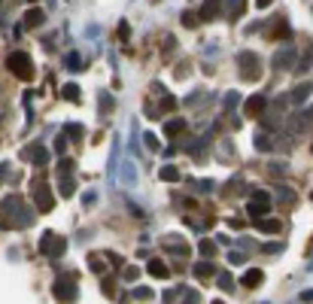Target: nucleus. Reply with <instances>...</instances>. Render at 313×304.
I'll use <instances>...</instances> for the list:
<instances>
[{"label": "nucleus", "instance_id": "nucleus-4", "mask_svg": "<svg viewBox=\"0 0 313 304\" xmlns=\"http://www.w3.org/2000/svg\"><path fill=\"white\" fill-rule=\"evenodd\" d=\"M64 250H67V241L58 231H43V238H40V253L43 256L58 259V256H64Z\"/></svg>", "mask_w": 313, "mask_h": 304}, {"label": "nucleus", "instance_id": "nucleus-17", "mask_svg": "<svg viewBox=\"0 0 313 304\" xmlns=\"http://www.w3.org/2000/svg\"><path fill=\"white\" fill-rule=\"evenodd\" d=\"M137 183V167H134V161H125L122 164V186H134Z\"/></svg>", "mask_w": 313, "mask_h": 304}, {"label": "nucleus", "instance_id": "nucleus-40", "mask_svg": "<svg viewBox=\"0 0 313 304\" xmlns=\"http://www.w3.org/2000/svg\"><path fill=\"white\" fill-rule=\"evenodd\" d=\"M280 198H286V204H295V192L292 189H280Z\"/></svg>", "mask_w": 313, "mask_h": 304}, {"label": "nucleus", "instance_id": "nucleus-26", "mask_svg": "<svg viewBox=\"0 0 313 304\" xmlns=\"http://www.w3.org/2000/svg\"><path fill=\"white\" fill-rule=\"evenodd\" d=\"M64 64H67V70H82V58H79L76 52H70V55L64 58Z\"/></svg>", "mask_w": 313, "mask_h": 304}, {"label": "nucleus", "instance_id": "nucleus-11", "mask_svg": "<svg viewBox=\"0 0 313 304\" xmlns=\"http://www.w3.org/2000/svg\"><path fill=\"white\" fill-rule=\"evenodd\" d=\"M292 61H295V52H292L289 46L274 55V67H277V70H280V67H292Z\"/></svg>", "mask_w": 313, "mask_h": 304}, {"label": "nucleus", "instance_id": "nucleus-14", "mask_svg": "<svg viewBox=\"0 0 313 304\" xmlns=\"http://www.w3.org/2000/svg\"><path fill=\"white\" fill-rule=\"evenodd\" d=\"M262 280H265V274H262L259 268H250V271L244 274V286H247V289H256V286H262Z\"/></svg>", "mask_w": 313, "mask_h": 304}, {"label": "nucleus", "instance_id": "nucleus-27", "mask_svg": "<svg viewBox=\"0 0 313 304\" xmlns=\"http://www.w3.org/2000/svg\"><path fill=\"white\" fill-rule=\"evenodd\" d=\"M143 143H146V149L161 152V143H158V137H155V134H143Z\"/></svg>", "mask_w": 313, "mask_h": 304}, {"label": "nucleus", "instance_id": "nucleus-23", "mask_svg": "<svg viewBox=\"0 0 313 304\" xmlns=\"http://www.w3.org/2000/svg\"><path fill=\"white\" fill-rule=\"evenodd\" d=\"M158 177H161L164 183H177V180H180V171H177L173 164H164V167L158 171Z\"/></svg>", "mask_w": 313, "mask_h": 304}, {"label": "nucleus", "instance_id": "nucleus-36", "mask_svg": "<svg viewBox=\"0 0 313 304\" xmlns=\"http://www.w3.org/2000/svg\"><path fill=\"white\" fill-rule=\"evenodd\" d=\"M107 110H113V97L107 91H100V113H107Z\"/></svg>", "mask_w": 313, "mask_h": 304}, {"label": "nucleus", "instance_id": "nucleus-6", "mask_svg": "<svg viewBox=\"0 0 313 304\" xmlns=\"http://www.w3.org/2000/svg\"><path fill=\"white\" fill-rule=\"evenodd\" d=\"M268 210H271V195L268 192H253V198L247 201V213L253 216V219H265L268 216Z\"/></svg>", "mask_w": 313, "mask_h": 304}, {"label": "nucleus", "instance_id": "nucleus-28", "mask_svg": "<svg viewBox=\"0 0 313 304\" xmlns=\"http://www.w3.org/2000/svg\"><path fill=\"white\" fill-rule=\"evenodd\" d=\"M198 250H201V256H204V259H213L216 244H213V241H201V247H198Z\"/></svg>", "mask_w": 313, "mask_h": 304}, {"label": "nucleus", "instance_id": "nucleus-42", "mask_svg": "<svg viewBox=\"0 0 313 304\" xmlns=\"http://www.w3.org/2000/svg\"><path fill=\"white\" fill-rule=\"evenodd\" d=\"M134 295H137L140 301H149V298H152V289H134Z\"/></svg>", "mask_w": 313, "mask_h": 304}, {"label": "nucleus", "instance_id": "nucleus-10", "mask_svg": "<svg viewBox=\"0 0 313 304\" xmlns=\"http://www.w3.org/2000/svg\"><path fill=\"white\" fill-rule=\"evenodd\" d=\"M146 271H149V277H155V280H167V277H170V271H167V265H164L161 259H152V262L146 265Z\"/></svg>", "mask_w": 313, "mask_h": 304}, {"label": "nucleus", "instance_id": "nucleus-37", "mask_svg": "<svg viewBox=\"0 0 313 304\" xmlns=\"http://www.w3.org/2000/svg\"><path fill=\"white\" fill-rule=\"evenodd\" d=\"M122 277H125V280H137V277H140V268H137V265H128Z\"/></svg>", "mask_w": 313, "mask_h": 304}, {"label": "nucleus", "instance_id": "nucleus-30", "mask_svg": "<svg viewBox=\"0 0 313 304\" xmlns=\"http://www.w3.org/2000/svg\"><path fill=\"white\" fill-rule=\"evenodd\" d=\"M55 152H58V155L67 152V134H58V137H55Z\"/></svg>", "mask_w": 313, "mask_h": 304}, {"label": "nucleus", "instance_id": "nucleus-33", "mask_svg": "<svg viewBox=\"0 0 313 304\" xmlns=\"http://www.w3.org/2000/svg\"><path fill=\"white\" fill-rule=\"evenodd\" d=\"M198 21H201V15H195V12H183V24H186V27H195Z\"/></svg>", "mask_w": 313, "mask_h": 304}, {"label": "nucleus", "instance_id": "nucleus-22", "mask_svg": "<svg viewBox=\"0 0 313 304\" xmlns=\"http://www.w3.org/2000/svg\"><path fill=\"white\" fill-rule=\"evenodd\" d=\"M310 64H313V49H310V46H307V49H304V55L298 58V64H295V70H298V73H304V70H310Z\"/></svg>", "mask_w": 313, "mask_h": 304}, {"label": "nucleus", "instance_id": "nucleus-32", "mask_svg": "<svg viewBox=\"0 0 313 304\" xmlns=\"http://www.w3.org/2000/svg\"><path fill=\"white\" fill-rule=\"evenodd\" d=\"M216 283H219V289H222V292H231V289H234V280H231L228 274H222V277H219Z\"/></svg>", "mask_w": 313, "mask_h": 304}, {"label": "nucleus", "instance_id": "nucleus-21", "mask_svg": "<svg viewBox=\"0 0 313 304\" xmlns=\"http://www.w3.org/2000/svg\"><path fill=\"white\" fill-rule=\"evenodd\" d=\"M225 3H228V15H231V21L240 18L244 9H247V0H225Z\"/></svg>", "mask_w": 313, "mask_h": 304}, {"label": "nucleus", "instance_id": "nucleus-13", "mask_svg": "<svg viewBox=\"0 0 313 304\" xmlns=\"http://www.w3.org/2000/svg\"><path fill=\"white\" fill-rule=\"evenodd\" d=\"M256 228L265 231V234H280L283 222H280V219H256Z\"/></svg>", "mask_w": 313, "mask_h": 304}, {"label": "nucleus", "instance_id": "nucleus-8", "mask_svg": "<svg viewBox=\"0 0 313 304\" xmlns=\"http://www.w3.org/2000/svg\"><path fill=\"white\" fill-rule=\"evenodd\" d=\"M21 155H24L27 161H33L37 167H43V164L49 161V152H46V146H40V143H30V146H27Z\"/></svg>", "mask_w": 313, "mask_h": 304}, {"label": "nucleus", "instance_id": "nucleus-1", "mask_svg": "<svg viewBox=\"0 0 313 304\" xmlns=\"http://www.w3.org/2000/svg\"><path fill=\"white\" fill-rule=\"evenodd\" d=\"M3 210L12 216V225H15V228H27V225L33 222V210H27L18 195H9V198L3 201Z\"/></svg>", "mask_w": 313, "mask_h": 304}, {"label": "nucleus", "instance_id": "nucleus-24", "mask_svg": "<svg viewBox=\"0 0 313 304\" xmlns=\"http://www.w3.org/2000/svg\"><path fill=\"white\" fill-rule=\"evenodd\" d=\"M61 94H64L67 100H79V85H76V82H67V85L61 88Z\"/></svg>", "mask_w": 313, "mask_h": 304}, {"label": "nucleus", "instance_id": "nucleus-41", "mask_svg": "<svg viewBox=\"0 0 313 304\" xmlns=\"http://www.w3.org/2000/svg\"><path fill=\"white\" fill-rule=\"evenodd\" d=\"M262 250H265V253H268V256H277V253H280V250H283V247H280V244H265V247H262Z\"/></svg>", "mask_w": 313, "mask_h": 304}, {"label": "nucleus", "instance_id": "nucleus-43", "mask_svg": "<svg viewBox=\"0 0 313 304\" xmlns=\"http://www.w3.org/2000/svg\"><path fill=\"white\" fill-rule=\"evenodd\" d=\"M186 304H198V292H186Z\"/></svg>", "mask_w": 313, "mask_h": 304}, {"label": "nucleus", "instance_id": "nucleus-25", "mask_svg": "<svg viewBox=\"0 0 313 304\" xmlns=\"http://www.w3.org/2000/svg\"><path fill=\"white\" fill-rule=\"evenodd\" d=\"M58 189H61V195H64V198H70L76 186H73V180H70V177H61V180H58Z\"/></svg>", "mask_w": 313, "mask_h": 304}, {"label": "nucleus", "instance_id": "nucleus-38", "mask_svg": "<svg viewBox=\"0 0 313 304\" xmlns=\"http://www.w3.org/2000/svg\"><path fill=\"white\" fill-rule=\"evenodd\" d=\"M237 100H240V97H237V91H228V94H225V107H228V110H231V107H237Z\"/></svg>", "mask_w": 313, "mask_h": 304}, {"label": "nucleus", "instance_id": "nucleus-3", "mask_svg": "<svg viewBox=\"0 0 313 304\" xmlns=\"http://www.w3.org/2000/svg\"><path fill=\"white\" fill-rule=\"evenodd\" d=\"M52 292H55V298L61 304H73L79 298V289H76V280L70 277V274H61L58 280H55V286H52Z\"/></svg>", "mask_w": 313, "mask_h": 304}, {"label": "nucleus", "instance_id": "nucleus-19", "mask_svg": "<svg viewBox=\"0 0 313 304\" xmlns=\"http://www.w3.org/2000/svg\"><path fill=\"white\" fill-rule=\"evenodd\" d=\"M195 274H198L201 280H210V277L216 274V265H213L210 259H204V262H198V265H195Z\"/></svg>", "mask_w": 313, "mask_h": 304}, {"label": "nucleus", "instance_id": "nucleus-20", "mask_svg": "<svg viewBox=\"0 0 313 304\" xmlns=\"http://www.w3.org/2000/svg\"><path fill=\"white\" fill-rule=\"evenodd\" d=\"M46 21V15H43V9H30L27 15H24V27H40Z\"/></svg>", "mask_w": 313, "mask_h": 304}, {"label": "nucleus", "instance_id": "nucleus-46", "mask_svg": "<svg viewBox=\"0 0 313 304\" xmlns=\"http://www.w3.org/2000/svg\"><path fill=\"white\" fill-rule=\"evenodd\" d=\"M304 119H313V107H310V110H307V116H304Z\"/></svg>", "mask_w": 313, "mask_h": 304}, {"label": "nucleus", "instance_id": "nucleus-47", "mask_svg": "<svg viewBox=\"0 0 313 304\" xmlns=\"http://www.w3.org/2000/svg\"><path fill=\"white\" fill-rule=\"evenodd\" d=\"M213 304H222V301H213Z\"/></svg>", "mask_w": 313, "mask_h": 304}, {"label": "nucleus", "instance_id": "nucleus-48", "mask_svg": "<svg viewBox=\"0 0 313 304\" xmlns=\"http://www.w3.org/2000/svg\"><path fill=\"white\" fill-rule=\"evenodd\" d=\"M310 271H313V262H310Z\"/></svg>", "mask_w": 313, "mask_h": 304}, {"label": "nucleus", "instance_id": "nucleus-45", "mask_svg": "<svg viewBox=\"0 0 313 304\" xmlns=\"http://www.w3.org/2000/svg\"><path fill=\"white\" fill-rule=\"evenodd\" d=\"M298 298H301V301H313V289H307V292H301Z\"/></svg>", "mask_w": 313, "mask_h": 304}, {"label": "nucleus", "instance_id": "nucleus-18", "mask_svg": "<svg viewBox=\"0 0 313 304\" xmlns=\"http://www.w3.org/2000/svg\"><path fill=\"white\" fill-rule=\"evenodd\" d=\"M164 244H167V247H173V250H170L173 256H189V244H186V241H180V238H173V234H170V238H164Z\"/></svg>", "mask_w": 313, "mask_h": 304}, {"label": "nucleus", "instance_id": "nucleus-39", "mask_svg": "<svg viewBox=\"0 0 313 304\" xmlns=\"http://www.w3.org/2000/svg\"><path fill=\"white\" fill-rule=\"evenodd\" d=\"M228 262H231V265H244L247 256H244V253H228Z\"/></svg>", "mask_w": 313, "mask_h": 304}, {"label": "nucleus", "instance_id": "nucleus-35", "mask_svg": "<svg viewBox=\"0 0 313 304\" xmlns=\"http://www.w3.org/2000/svg\"><path fill=\"white\" fill-rule=\"evenodd\" d=\"M73 171V161L70 158H61V164H58V177H67Z\"/></svg>", "mask_w": 313, "mask_h": 304}, {"label": "nucleus", "instance_id": "nucleus-44", "mask_svg": "<svg viewBox=\"0 0 313 304\" xmlns=\"http://www.w3.org/2000/svg\"><path fill=\"white\" fill-rule=\"evenodd\" d=\"M271 3H274V0H256V9H268Z\"/></svg>", "mask_w": 313, "mask_h": 304}, {"label": "nucleus", "instance_id": "nucleus-16", "mask_svg": "<svg viewBox=\"0 0 313 304\" xmlns=\"http://www.w3.org/2000/svg\"><path fill=\"white\" fill-rule=\"evenodd\" d=\"M310 91H313V85H310V82H304V85H298V88H292V94H289V100H292V104H304V100L310 97Z\"/></svg>", "mask_w": 313, "mask_h": 304}, {"label": "nucleus", "instance_id": "nucleus-34", "mask_svg": "<svg viewBox=\"0 0 313 304\" xmlns=\"http://www.w3.org/2000/svg\"><path fill=\"white\" fill-rule=\"evenodd\" d=\"M67 137H70V140H79V137H82V128H79L76 122H70V125H67Z\"/></svg>", "mask_w": 313, "mask_h": 304}, {"label": "nucleus", "instance_id": "nucleus-15", "mask_svg": "<svg viewBox=\"0 0 313 304\" xmlns=\"http://www.w3.org/2000/svg\"><path fill=\"white\" fill-rule=\"evenodd\" d=\"M201 18H204V21L219 18V0H204V6H201Z\"/></svg>", "mask_w": 313, "mask_h": 304}, {"label": "nucleus", "instance_id": "nucleus-12", "mask_svg": "<svg viewBox=\"0 0 313 304\" xmlns=\"http://www.w3.org/2000/svg\"><path fill=\"white\" fill-rule=\"evenodd\" d=\"M186 128H189L186 119H167V122H164V134H167V137H180Z\"/></svg>", "mask_w": 313, "mask_h": 304}, {"label": "nucleus", "instance_id": "nucleus-9", "mask_svg": "<svg viewBox=\"0 0 313 304\" xmlns=\"http://www.w3.org/2000/svg\"><path fill=\"white\" fill-rule=\"evenodd\" d=\"M265 104H268V100H265L262 94H253V97H247V104H244V113L256 119V116H262V113H265Z\"/></svg>", "mask_w": 313, "mask_h": 304}, {"label": "nucleus", "instance_id": "nucleus-7", "mask_svg": "<svg viewBox=\"0 0 313 304\" xmlns=\"http://www.w3.org/2000/svg\"><path fill=\"white\" fill-rule=\"evenodd\" d=\"M33 207H37V213H49L52 207H55V198H52V189L40 180V183H33Z\"/></svg>", "mask_w": 313, "mask_h": 304}, {"label": "nucleus", "instance_id": "nucleus-5", "mask_svg": "<svg viewBox=\"0 0 313 304\" xmlns=\"http://www.w3.org/2000/svg\"><path fill=\"white\" fill-rule=\"evenodd\" d=\"M6 67H9L18 79H30V76H33V61H30L27 52H12V55L6 58Z\"/></svg>", "mask_w": 313, "mask_h": 304}, {"label": "nucleus", "instance_id": "nucleus-31", "mask_svg": "<svg viewBox=\"0 0 313 304\" xmlns=\"http://www.w3.org/2000/svg\"><path fill=\"white\" fill-rule=\"evenodd\" d=\"M256 149H265V152H268V149H271V137H268V134H256Z\"/></svg>", "mask_w": 313, "mask_h": 304}, {"label": "nucleus", "instance_id": "nucleus-29", "mask_svg": "<svg viewBox=\"0 0 313 304\" xmlns=\"http://www.w3.org/2000/svg\"><path fill=\"white\" fill-rule=\"evenodd\" d=\"M274 27H277V30H274V37H277V40H280V37H283V40H289V33H292V30H289V24H286V21H277Z\"/></svg>", "mask_w": 313, "mask_h": 304}, {"label": "nucleus", "instance_id": "nucleus-2", "mask_svg": "<svg viewBox=\"0 0 313 304\" xmlns=\"http://www.w3.org/2000/svg\"><path fill=\"white\" fill-rule=\"evenodd\" d=\"M237 67H240V79L244 82H256L259 73H262V61L256 52H240L237 55Z\"/></svg>", "mask_w": 313, "mask_h": 304}]
</instances>
